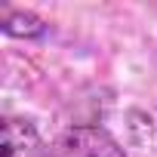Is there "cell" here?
I'll return each instance as SVG.
<instances>
[{"label":"cell","mask_w":157,"mask_h":157,"mask_svg":"<svg viewBox=\"0 0 157 157\" xmlns=\"http://www.w3.org/2000/svg\"><path fill=\"white\" fill-rule=\"evenodd\" d=\"M3 157H46L37 129L28 120H16V117L3 120Z\"/></svg>","instance_id":"2"},{"label":"cell","mask_w":157,"mask_h":157,"mask_svg":"<svg viewBox=\"0 0 157 157\" xmlns=\"http://www.w3.org/2000/svg\"><path fill=\"white\" fill-rule=\"evenodd\" d=\"M46 157H123V148L96 126H74L65 129L52 148H46Z\"/></svg>","instance_id":"1"},{"label":"cell","mask_w":157,"mask_h":157,"mask_svg":"<svg viewBox=\"0 0 157 157\" xmlns=\"http://www.w3.org/2000/svg\"><path fill=\"white\" fill-rule=\"evenodd\" d=\"M3 31H6L10 37H40V34L46 31V25H43L34 13L3 6Z\"/></svg>","instance_id":"3"}]
</instances>
